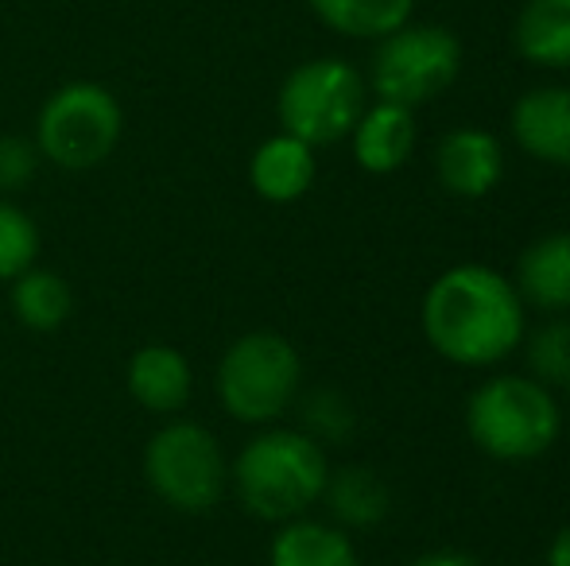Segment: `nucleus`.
<instances>
[{"mask_svg": "<svg viewBox=\"0 0 570 566\" xmlns=\"http://www.w3.org/2000/svg\"><path fill=\"white\" fill-rule=\"evenodd\" d=\"M353 159L368 175H392L412 159L415 151V117L407 106L376 101L353 125Z\"/></svg>", "mask_w": 570, "mask_h": 566, "instance_id": "ddd939ff", "label": "nucleus"}, {"mask_svg": "<svg viewBox=\"0 0 570 566\" xmlns=\"http://www.w3.org/2000/svg\"><path fill=\"white\" fill-rule=\"evenodd\" d=\"M458 70H462V43L454 31L439 23H420V28L404 23L392 36L376 39L368 82L381 101L415 109L451 90Z\"/></svg>", "mask_w": 570, "mask_h": 566, "instance_id": "6e6552de", "label": "nucleus"}, {"mask_svg": "<svg viewBox=\"0 0 570 566\" xmlns=\"http://www.w3.org/2000/svg\"><path fill=\"white\" fill-rule=\"evenodd\" d=\"M125 109L98 82H67L43 101L36 117V148L62 171H90L117 151Z\"/></svg>", "mask_w": 570, "mask_h": 566, "instance_id": "39448f33", "label": "nucleus"}, {"mask_svg": "<svg viewBox=\"0 0 570 566\" xmlns=\"http://www.w3.org/2000/svg\"><path fill=\"white\" fill-rule=\"evenodd\" d=\"M323 500L331 505V516L345 528H376L392 513V493L384 477L368 466H345L326 477Z\"/></svg>", "mask_w": 570, "mask_h": 566, "instance_id": "f3484780", "label": "nucleus"}, {"mask_svg": "<svg viewBox=\"0 0 570 566\" xmlns=\"http://www.w3.org/2000/svg\"><path fill=\"white\" fill-rule=\"evenodd\" d=\"M276 113L287 137L326 148L350 137L357 117L365 113V82L345 59L299 62L279 86Z\"/></svg>", "mask_w": 570, "mask_h": 566, "instance_id": "423d86ee", "label": "nucleus"}, {"mask_svg": "<svg viewBox=\"0 0 570 566\" xmlns=\"http://www.w3.org/2000/svg\"><path fill=\"white\" fill-rule=\"evenodd\" d=\"M303 424L315 443H345L357 427V411L334 388H318L303 400Z\"/></svg>", "mask_w": 570, "mask_h": 566, "instance_id": "4be33fe9", "label": "nucleus"}, {"mask_svg": "<svg viewBox=\"0 0 570 566\" xmlns=\"http://www.w3.org/2000/svg\"><path fill=\"white\" fill-rule=\"evenodd\" d=\"M512 43L532 67H570V0H528L512 28Z\"/></svg>", "mask_w": 570, "mask_h": 566, "instance_id": "dca6fc26", "label": "nucleus"}, {"mask_svg": "<svg viewBox=\"0 0 570 566\" xmlns=\"http://www.w3.org/2000/svg\"><path fill=\"white\" fill-rule=\"evenodd\" d=\"M331 461L323 443L307 430L272 427L245 443V450L233 461V489L248 516L268 524H287L307 513L315 500H323Z\"/></svg>", "mask_w": 570, "mask_h": 566, "instance_id": "f03ea898", "label": "nucleus"}, {"mask_svg": "<svg viewBox=\"0 0 570 566\" xmlns=\"http://www.w3.org/2000/svg\"><path fill=\"white\" fill-rule=\"evenodd\" d=\"M303 361L284 334H240L218 361V400L237 424L268 427L299 396Z\"/></svg>", "mask_w": 570, "mask_h": 566, "instance_id": "20e7f679", "label": "nucleus"}, {"mask_svg": "<svg viewBox=\"0 0 570 566\" xmlns=\"http://www.w3.org/2000/svg\"><path fill=\"white\" fill-rule=\"evenodd\" d=\"M75 310V295L62 276L47 272V268H28L12 280V315L20 326L36 334H55Z\"/></svg>", "mask_w": 570, "mask_h": 566, "instance_id": "6ab92c4d", "label": "nucleus"}, {"mask_svg": "<svg viewBox=\"0 0 570 566\" xmlns=\"http://www.w3.org/2000/svg\"><path fill=\"white\" fill-rule=\"evenodd\" d=\"M407 566H481V563L465 552H428V555H420V559H412Z\"/></svg>", "mask_w": 570, "mask_h": 566, "instance_id": "b1692460", "label": "nucleus"}, {"mask_svg": "<svg viewBox=\"0 0 570 566\" xmlns=\"http://www.w3.org/2000/svg\"><path fill=\"white\" fill-rule=\"evenodd\" d=\"M528 365L532 377L548 388H570V322L551 318L528 338Z\"/></svg>", "mask_w": 570, "mask_h": 566, "instance_id": "412c9836", "label": "nucleus"}, {"mask_svg": "<svg viewBox=\"0 0 570 566\" xmlns=\"http://www.w3.org/2000/svg\"><path fill=\"white\" fill-rule=\"evenodd\" d=\"M512 137L532 159L570 167V86H535L512 106Z\"/></svg>", "mask_w": 570, "mask_h": 566, "instance_id": "1a4fd4ad", "label": "nucleus"}, {"mask_svg": "<svg viewBox=\"0 0 570 566\" xmlns=\"http://www.w3.org/2000/svg\"><path fill=\"white\" fill-rule=\"evenodd\" d=\"M548 566H570V524L556 532V539L548 544Z\"/></svg>", "mask_w": 570, "mask_h": 566, "instance_id": "393cba45", "label": "nucleus"}, {"mask_svg": "<svg viewBox=\"0 0 570 566\" xmlns=\"http://www.w3.org/2000/svg\"><path fill=\"white\" fill-rule=\"evenodd\" d=\"M128 393L140 408L156 411V416H175V411L187 408L190 388H195V373L190 361L183 357V349L164 346V341H151L140 346L128 357Z\"/></svg>", "mask_w": 570, "mask_h": 566, "instance_id": "9b49d317", "label": "nucleus"}, {"mask_svg": "<svg viewBox=\"0 0 570 566\" xmlns=\"http://www.w3.org/2000/svg\"><path fill=\"white\" fill-rule=\"evenodd\" d=\"M311 12L345 39H384L412 20L415 0H307Z\"/></svg>", "mask_w": 570, "mask_h": 566, "instance_id": "a211bd4d", "label": "nucleus"}, {"mask_svg": "<svg viewBox=\"0 0 570 566\" xmlns=\"http://www.w3.org/2000/svg\"><path fill=\"white\" fill-rule=\"evenodd\" d=\"M268 566H361V559L342 528L295 516L272 536Z\"/></svg>", "mask_w": 570, "mask_h": 566, "instance_id": "2eb2a0df", "label": "nucleus"}, {"mask_svg": "<svg viewBox=\"0 0 570 566\" xmlns=\"http://www.w3.org/2000/svg\"><path fill=\"white\" fill-rule=\"evenodd\" d=\"M465 430L493 461H532L556 446L563 411L548 385L535 377H489L465 404Z\"/></svg>", "mask_w": 570, "mask_h": 566, "instance_id": "7ed1b4c3", "label": "nucleus"}, {"mask_svg": "<svg viewBox=\"0 0 570 566\" xmlns=\"http://www.w3.org/2000/svg\"><path fill=\"white\" fill-rule=\"evenodd\" d=\"M435 175L446 195L485 198L504 175V151L493 132L454 129V132H446L435 151Z\"/></svg>", "mask_w": 570, "mask_h": 566, "instance_id": "9d476101", "label": "nucleus"}, {"mask_svg": "<svg viewBox=\"0 0 570 566\" xmlns=\"http://www.w3.org/2000/svg\"><path fill=\"white\" fill-rule=\"evenodd\" d=\"M39 148L31 137H0V195L23 190L39 171Z\"/></svg>", "mask_w": 570, "mask_h": 566, "instance_id": "5701e85b", "label": "nucleus"}, {"mask_svg": "<svg viewBox=\"0 0 570 566\" xmlns=\"http://www.w3.org/2000/svg\"><path fill=\"white\" fill-rule=\"evenodd\" d=\"M315 171H318L315 148L287 137V132L268 137L253 151V159H248V182L272 206L299 202L311 190V182H315Z\"/></svg>", "mask_w": 570, "mask_h": 566, "instance_id": "f8f14e48", "label": "nucleus"}, {"mask_svg": "<svg viewBox=\"0 0 570 566\" xmlns=\"http://www.w3.org/2000/svg\"><path fill=\"white\" fill-rule=\"evenodd\" d=\"M144 477L151 493L175 513H210L229 485V466L222 443L198 424H167L148 438Z\"/></svg>", "mask_w": 570, "mask_h": 566, "instance_id": "0eeeda50", "label": "nucleus"}, {"mask_svg": "<svg viewBox=\"0 0 570 566\" xmlns=\"http://www.w3.org/2000/svg\"><path fill=\"white\" fill-rule=\"evenodd\" d=\"M39 229L16 202L0 198V280H16L20 272L36 268Z\"/></svg>", "mask_w": 570, "mask_h": 566, "instance_id": "aec40b11", "label": "nucleus"}, {"mask_svg": "<svg viewBox=\"0 0 570 566\" xmlns=\"http://www.w3.org/2000/svg\"><path fill=\"white\" fill-rule=\"evenodd\" d=\"M517 291L524 302L551 315L570 310V234H543L520 252L517 260Z\"/></svg>", "mask_w": 570, "mask_h": 566, "instance_id": "4468645a", "label": "nucleus"}, {"mask_svg": "<svg viewBox=\"0 0 570 566\" xmlns=\"http://www.w3.org/2000/svg\"><path fill=\"white\" fill-rule=\"evenodd\" d=\"M420 322L443 361L489 369L524 341V299L497 268L454 265L428 287Z\"/></svg>", "mask_w": 570, "mask_h": 566, "instance_id": "f257e3e1", "label": "nucleus"}]
</instances>
